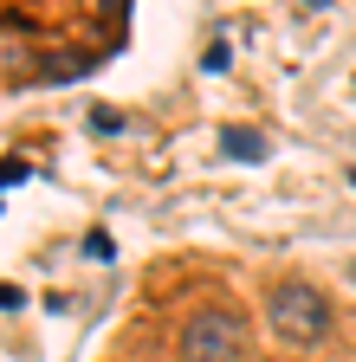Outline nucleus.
I'll return each instance as SVG.
<instances>
[{
    "label": "nucleus",
    "instance_id": "nucleus-3",
    "mask_svg": "<svg viewBox=\"0 0 356 362\" xmlns=\"http://www.w3.org/2000/svg\"><path fill=\"white\" fill-rule=\"evenodd\" d=\"M220 149H227L234 162H265V149H272V143H265L259 129H227V136H220Z\"/></svg>",
    "mask_w": 356,
    "mask_h": 362
},
{
    "label": "nucleus",
    "instance_id": "nucleus-1",
    "mask_svg": "<svg viewBox=\"0 0 356 362\" xmlns=\"http://www.w3.org/2000/svg\"><path fill=\"white\" fill-rule=\"evenodd\" d=\"M272 324H279V337H292V343H318V337L331 330V304H324L318 285L285 279V285L272 291Z\"/></svg>",
    "mask_w": 356,
    "mask_h": 362
},
{
    "label": "nucleus",
    "instance_id": "nucleus-4",
    "mask_svg": "<svg viewBox=\"0 0 356 362\" xmlns=\"http://www.w3.org/2000/svg\"><path fill=\"white\" fill-rule=\"evenodd\" d=\"M91 129H98V136H117V129H123V117H117V110H98V117H91Z\"/></svg>",
    "mask_w": 356,
    "mask_h": 362
},
{
    "label": "nucleus",
    "instance_id": "nucleus-2",
    "mask_svg": "<svg viewBox=\"0 0 356 362\" xmlns=\"http://www.w3.org/2000/svg\"><path fill=\"white\" fill-rule=\"evenodd\" d=\"M182 356L188 362H240V324L227 310H195L182 324Z\"/></svg>",
    "mask_w": 356,
    "mask_h": 362
},
{
    "label": "nucleus",
    "instance_id": "nucleus-5",
    "mask_svg": "<svg viewBox=\"0 0 356 362\" xmlns=\"http://www.w3.org/2000/svg\"><path fill=\"white\" fill-rule=\"evenodd\" d=\"M350 285H356V265H350Z\"/></svg>",
    "mask_w": 356,
    "mask_h": 362
}]
</instances>
